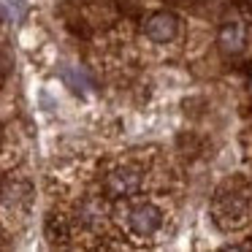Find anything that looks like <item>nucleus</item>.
<instances>
[{
    "instance_id": "1",
    "label": "nucleus",
    "mask_w": 252,
    "mask_h": 252,
    "mask_svg": "<svg viewBox=\"0 0 252 252\" xmlns=\"http://www.w3.org/2000/svg\"><path fill=\"white\" fill-rule=\"evenodd\" d=\"M127 225H130V230L136 236L147 239V236H152L160 230V225H163V212H160L155 203H138L130 212V217H127Z\"/></svg>"
},
{
    "instance_id": "2",
    "label": "nucleus",
    "mask_w": 252,
    "mask_h": 252,
    "mask_svg": "<svg viewBox=\"0 0 252 252\" xmlns=\"http://www.w3.org/2000/svg\"><path fill=\"white\" fill-rule=\"evenodd\" d=\"M144 33H147V38L155 41V44H168V41H174L176 33H179V19L171 11H158L147 19Z\"/></svg>"
},
{
    "instance_id": "3",
    "label": "nucleus",
    "mask_w": 252,
    "mask_h": 252,
    "mask_svg": "<svg viewBox=\"0 0 252 252\" xmlns=\"http://www.w3.org/2000/svg\"><path fill=\"white\" fill-rule=\"evenodd\" d=\"M247 217V201L239 195H230V198H222L217 203V220L225 225H241Z\"/></svg>"
},
{
    "instance_id": "4",
    "label": "nucleus",
    "mask_w": 252,
    "mask_h": 252,
    "mask_svg": "<svg viewBox=\"0 0 252 252\" xmlns=\"http://www.w3.org/2000/svg\"><path fill=\"white\" fill-rule=\"evenodd\" d=\"M217 44H220V52L222 55H239L241 49H244V28H241L239 22H228L222 25V30H220L217 35Z\"/></svg>"
},
{
    "instance_id": "5",
    "label": "nucleus",
    "mask_w": 252,
    "mask_h": 252,
    "mask_svg": "<svg viewBox=\"0 0 252 252\" xmlns=\"http://www.w3.org/2000/svg\"><path fill=\"white\" fill-rule=\"evenodd\" d=\"M106 187H109L111 195H130V192L138 190V174H133V171H117V174L109 176Z\"/></svg>"
},
{
    "instance_id": "6",
    "label": "nucleus",
    "mask_w": 252,
    "mask_h": 252,
    "mask_svg": "<svg viewBox=\"0 0 252 252\" xmlns=\"http://www.w3.org/2000/svg\"><path fill=\"white\" fill-rule=\"evenodd\" d=\"M241 6H244V8H247V11H250V14H252V0H241Z\"/></svg>"
},
{
    "instance_id": "7",
    "label": "nucleus",
    "mask_w": 252,
    "mask_h": 252,
    "mask_svg": "<svg viewBox=\"0 0 252 252\" xmlns=\"http://www.w3.org/2000/svg\"><path fill=\"white\" fill-rule=\"evenodd\" d=\"M250 87H252V82H250Z\"/></svg>"
}]
</instances>
